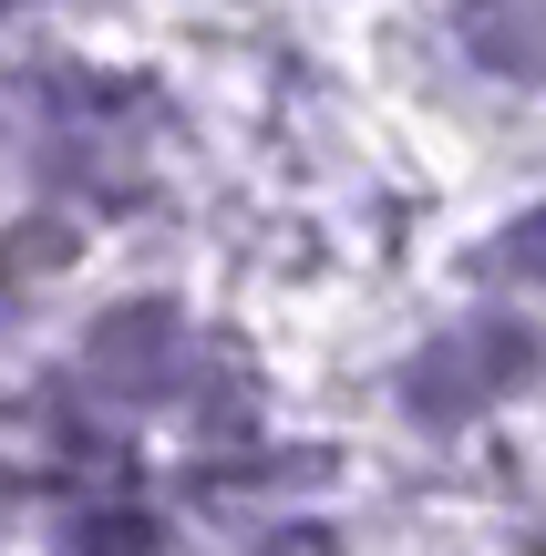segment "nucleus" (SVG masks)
Instances as JSON below:
<instances>
[{"instance_id":"obj_2","label":"nucleus","mask_w":546,"mask_h":556,"mask_svg":"<svg viewBox=\"0 0 546 556\" xmlns=\"http://www.w3.org/2000/svg\"><path fill=\"white\" fill-rule=\"evenodd\" d=\"M176 351H186V319L165 309V299H135V309H114L93 330V381L103 392H124V402H155V392H176Z\"/></svg>"},{"instance_id":"obj_7","label":"nucleus","mask_w":546,"mask_h":556,"mask_svg":"<svg viewBox=\"0 0 546 556\" xmlns=\"http://www.w3.org/2000/svg\"><path fill=\"white\" fill-rule=\"evenodd\" d=\"M0 11H31V0H0Z\"/></svg>"},{"instance_id":"obj_6","label":"nucleus","mask_w":546,"mask_h":556,"mask_svg":"<svg viewBox=\"0 0 546 556\" xmlns=\"http://www.w3.org/2000/svg\"><path fill=\"white\" fill-rule=\"evenodd\" d=\"M268 556H341V536H330V526H279Z\"/></svg>"},{"instance_id":"obj_5","label":"nucleus","mask_w":546,"mask_h":556,"mask_svg":"<svg viewBox=\"0 0 546 556\" xmlns=\"http://www.w3.org/2000/svg\"><path fill=\"white\" fill-rule=\"evenodd\" d=\"M485 278H516V289H546V206H526V217H506L485 238V258H474Z\"/></svg>"},{"instance_id":"obj_4","label":"nucleus","mask_w":546,"mask_h":556,"mask_svg":"<svg viewBox=\"0 0 546 556\" xmlns=\"http://www.w3.org/2000/svg\"><path fill=\"white\" fill-rule=\"evenodd\" d=\"M62 546H73V556H155L165 526L144 516V505H82V516L62 526Z\"/></svg>"},{"instance_id":"obj_3","label":"nucleus","mask_w":546,"mask_h":556,"mask_svg":"<svg viewBox=\"0 0 546 556\" xmlns=\"http://www.w3.org/2000/svg\"><path fill=\"white\" fill-rule=\"evenodd\" d=\"M454 31L485 73L546 83V0H454Z\"/></svg>"},{"instance_id":"obj_1","label":"nucleus","mask_w":546,"mask_h":556,"mask_svg":"<svg viewBox=\"0 0 546 556\" xmlns=\"http://www.w3.org/2000/svg\"><path fill=\"white\" fill-rule=\"evenodd\" d=\"M536 371H546V340L516 309H465L454 330H433L423 351L403 361V413L474 422V413H495V402H516Z\"/></svg>"}]
</instances>
